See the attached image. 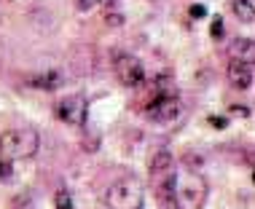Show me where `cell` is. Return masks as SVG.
<instances>
[{
    "label": "cell",
    "mask_w": 255,
    "mask_h": 209,
    "mask_svg": "<svg viewBox=\"0 0 255 209\" xmlns=\"http://www.w3.org/2000/svg\"><path fill=\"white\" fill-rule=\"evenodd\" d=\"M207 193H210V188H207V180L199 172L177 169L172 172L164 196H169L175 209H202L207 201Z\"/></svg>",
    "instance_id": "cell-1"
},
{
    "label": "cell",
    "mask_w": 255,
    "mask_h": 209,
    "mask_svg": "<svg viewBox=\"0 0 255 209\" xmlns=\"http://www.w3.org/2000/svg\"><path fill=\"white\" fill-rule=\"evenodd\" d=\"M108 209H142L145 204V185L137 177H121L105 193Z\"/></svg>",
    "instance_id": "cell-2"
},
{
    "label": "cell",
    "mask_w": 255,
    "mask_h": 209,
    "mask_svg": "<svg viewBox=\"0 0 255 209\" xmlns=\"http://www.w3.org/2000/svg\"><path fill=\"white\" fill-rule=\"evenodd\" d=\"M38 148H40V137L32 129H11L0 137V158H5V161L32 158Z\"/></svg>",
    "instance_id": "cell-3"
},
{
    "label": "cell",
    "mask_w": 255,
    "mask_h": 209,
    "mask_svg": "<svg viewBox=\"0 0 255 209\" xmlns=\"http://www.w3.org/2000/svg\"><path fill=\"white\" fill-rule=\"evenodd\" d=\"M148 172H150V180H153V188L158 193H167V183L172 177V172H175V156H172L169 150L158 148L150 153L148 158Z\"/></svg>",
    "instance_id": "cell-4"
},
{
    "label": "cell",
    "mask_w": 255,
    "mask_h": 209,
    "mask_svg": "<svg viewBox=\"0 0 255 209\" xmlns=\"http://www.w3.org/2000/svg\"><path fill=\"white\" fill-rule=\"evenodd\" d=\"M57 115L67 126H84L89 115V102L84 94H67L57 102Z\"/></svg>",
    "instance_id": "cell-5"
},
{
    "label": "cell",
    "mask_w": 255,
    "mask_h": 209,
    "mask_svg": "<svg viewBox=\"0 0 255 209\" xmlns=\"http://www.w3.org/2000/svg\"><path fill=\"white\" fill-rule=\"evenodd\" d=\"M113 70H116V78L129 89H137L145 81V67H142V62L134 54H119L113 59Z\"/></svg>",
    "instance_id": "cell-6"
},
{
    "label": "cell",
    "mask_w": 255,
    "mask_h": 209,
    "mask_svg": "<svg viewBox=\"0 0 255 209\" xmlns=\"http://www.w3.org/2000/svg\"><path fill=\"white\" fill-rule=\"evenodd\" d=\"M145 115L150 118V121H156V123L175 121V118L180 115V100H177V97H172V94H158L156 100L148 104Z\"/></svg>",
    "instance_id": "cell-7"
},
{
    "label": "cell",
    "mask_w": 255,
    "mask_h": 209,
    "mask_svg": "<svg viewBox=\"0 0 255 209\" xmlns=\"http://www.w3.org/2000/svg\"><path fill=\"white\" fill-rule=\"evenodd\" d=\"M226 75H229V83L239 92H247L253 86V78H255V70H253V62H242V59H231L229 67H226Z\"/></svg>",
    "instance_id": "cell-8"
},
{
    "label": "cell",
    "mask_w": 255,
    "mask_h": 209,
    "mask_svg": "<svg viewBox=\"0 0 255 209\" xmlns=\"http://www.w3.org/2000/svg\"><path fill=\"white\" fill-rule=\"evenodd\" d=\"M65 83V75L57 73V70H43V73H35L27 78V86L30 89H38V92H54Z\"/></svg>",
    "instance_id": "cell-9"
},
{
    "label": "cell",
    "mask_w": 255,
    "mask_h": 209,
    "mask_svg": "<svg viewBox=\"0 0 255 209\" xmlns=\"http://www.w3.org/2000/svg\"><path fill=\"white\" fill-rule=\"evenodd\" d=\"M229 54H231V59L253 62V57H255V46H253V38H237V40H234V43L229 46Z\"/></svg>",
    "instance_id": "cell-10"
},
{
    "label": "cell",
    "mask_w": 255,
    "mask_h": 209,
    "mask_svg": "<svg viewBox=\"0 0 255 209\" xmlns=\"http://www.w3.org/2000/svg\"><path fill=\"white\" fill-rule=\"evenodd\" d=\"M234 16L242 24H253L255 22V0H231Z\"/></svg>",
    "instance_id": "cell-11"
},
{
    "label": "cell",
    "mask_w": 255,
    "mask_h": 209,
    "mask_svg": "<svg viewBox=\"0 0 255 209\" xmlns=\"http://www.w3.org/2000/svg\"><path fill=\"white\" fill-rule=\"evenodd\" d=\"M57 209H73V199L67 191H59L57 193Z\"/></svg>",
    "instance_id": "cell-12"
},
{
    "label": "cell",
    "mask_w": 255,
    "mask_h": 209,
    "mask_svg": "<svg viewBox=\"0 0 255 209\" xmlns=\"http://www.w3.org/2000/svg\"><path fill=\"white\" fill-rule=\"evenodd\" d=\"M223 19H212V24H210V35L212 38H223Z\"/></svg>",
    "instance_id": "cell-13"
},
{
    "label": "cell",
    "mask_w": 255,
    "mask_h": 209,
    "mask_svg": "<svg viewBox=\"0 0 255 209\" xmlns=\"http://www.w3.org/2000/svg\"><path fill=\"white\" fill-rule=\"evenodd\" d=\"M11 161H5V158H0V180H11Z\"/></svg>",
    "instance_id": "cell-14"
},
{
    "label": "cell",
    "mask_w": 255,
    "mask_h": 209,
    "mask_svg": "<svg viewBox=\"0 0 255 209\" xmlns=\"http://www.w3.org/2000/svg\"><path fill=\"white\" fill-rule=\"evenodd\" d=\"M100 3L102 0H78V11H92V8H97Z\"/></svg>",
    "instance_id": "cell-15"
},
{
    "label": "cell",
    "mask_w": 255,
    "mask_h": 209,
    "mask_svg": "<svg viewBox=\"0 0 255 209\" xmlns=\"http://www.w3.org/2000/svg\"><path fill=\"white\" fill-rule=\"evenodd\" d=\"M108 22H110V27H121L124 16H121V13H108Z\"/></svg>",
    "instance_id": "cell-16"
},
{
    "label": "cell",
    "mask_w": 255,
    "mask_h": 209,
    "mask_svg": "<svg viewBox=\"0 0 255 209\" xmlns=\"http://www.w3.org/2000/svg\"><path fill=\"white\" fill-rule=\"evenodd\" d=\"M191 16L202 19V16H207V8H204V5H194V8H191Z\"/></svg>",
    "instance_id": "cell-17"
}]
</instances>
